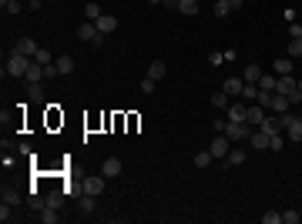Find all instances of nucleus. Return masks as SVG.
Listing matches in <instances>:
<instances>
[{"instance_id":"f257e3e1","label":"nucleus","mask_w":302,"mask_h":224,"mask_svg":"<svg viewBox=\"0 0 302 224\" xmlns=\"http://www.w3.org/2000/svg\"><path fill=\"white\" fill-rule=\"evenodd\" d=\"M27 67H30V57L14 50L10 60H7V67H3V74H7V77H24V74H27Z\"/></svg>"},{"instance_id":"f03ea898","label":"nucleus","mask_w":302,"mask_h":224,"mask_svg":"<svg viewBox=\"0 0 302 224\" xmlns=\"http://www.w3.org/2000/svg\"><path fill=\"white\" fill-rule=\"evenodd\" d=\"M77 37L84 40V44H97V47L104 44V34L97 30V24H94V20H84V24L77 27Z\"/></svg>"},{"instance_id":"7ed1b4c3","label":"nucleus","mask_w":302,"mask_h":224,"mask_svg":"<svg viewBox=\"0 0 302 224\" xmlns=\"http://www.w3.org/2000/svg\"><path fill=\"white\" fill-rule=\"evenodd\" d=\"M208 150H211V157H215V161H225L228 150H232V148H228V137H225V134H218V137L208 144Z\"/></svg>"},{"instance_id":"20e7f679","label":"nucleus","mask_w":302,"mask_h":224,"mask_svg":"<svg viewBox=\"0 0 302 224\" xmlns=\"http://www.w3.org/2000/svg\"><path fill=\"white\" fill-rule=\"evenodd\" d=\"M292 91H299V77L285 74V77H279V80H275V94H285V97H289Z\"/></svg>"},{"instance_id":"39448f33","label":"nucleus","mask_w":302,"mask_h":224,"mask_svg":"<svg viewBox=\"0 0 302 224\" xmlns=\"http://www.w3.org/2000/svg\"><path fill=\"white\" fill-rule=\"evenodd\" d=\"M24 80H27L30 87H37L40 80H44V64H37V60H30V67H27V74H24Z\"/></svg>"},{"instance_id":"423d86ee","label":"nucleus","mask_w":302,"mask_h":224,"mask_svg":"<svg viewBox=\"0 0 302 224\" xmlns=\"http://www.w3.org/2000/svg\"><path fill=\"white\" fill-rule=\"evenodd\" d=\"M228 121L248 124V104H228Z\"/></svg>"},{"instance_id":"0eeeda50","label":"nucleus","mask_w":302,"mask_h":224,"mask_svg":"<svg viewBox=\"0 0 302 224\" xmlns=\"http://www.w3.org/2000/svg\"><path fill=\"white\" fill-rule=\"evenodd\" d=\"M14 50H17V54H27V57H34V54L40 50V47H37V40H34V37H20Z\"/></svg>"},{"instance_id":"6e6552de","label":"nucleus","mask_w":302,"mask_h":224,"mask_svg":"<svg viewBox=\"0 0 302 224\" xmlns=\"http://www.w3.org/2000/svg\"><path fill=\"white\" fill-rule=\"evenodd\" d=\"M269 137H272V134H265L262 127H259V131H252V134H248V144H252L255 150H265V148H269Z\"/></svg>"},{"instance_id":"1a4fd4ad","label":"nucleus","mask_w":302,"mask_h":224,"mask_svg":"<svg viewBox=\"0 0 302 224\" xmlns=\"http://www.w3.org/2000/svg\"><path fill=\"white\" fill-rule=\"evenodd\" d=\"M265 121V107L262 104H248V127H259Z\"/></svg>"},{"instance_id":"9d476101","label":"nucleus","mask_w":302,"mask_h":224,"mask_svg":"<svg viewBox=\"0 0 302 224\" xmlns=\"http://www.w3.org/2000/svg\"><path fill=\"white\" fill-rule=\"evenodd\" d=\"M94 24H97V30H101V34H111L114 27H118V17H114V14H101Z\"/></svg>"},{"instance_id":"9b49d317","label":"nucleus","mask_w":302,"mask_h":224,"mask_svg":"<svg viewBox=\"0 0 302 224\" xmlns=\"http://www.w3.org/2000/svg\"><path fill=\"white\" fill-rule=\"evenodd\" d=\"M242 87H245V80H242V77H228L225 84H222V91H225L228 97H235V94H242Z\"/></svg>"},{"instance_id":"f8f14e48","label":"nucleus","mask_w":302,"mask_h":224,"mask_svg":"<svg viewBox=\"0 0 302 224\" xmlns=\"http://www.w3.org/2000/svg\"><path fill=\"white\" fill-rule=\"evenodd\" d=\"M101 191H104V174H101V177H88V181H84V194H101Z\"/></svg>"},{"instance_id":"ddd939ff","label":"nucleus","mask_w":302,"mask_h":224,"mask_svg":"<svg viewBox=\"0 0 302 224\" xmlns=\"http://www.w3.org/2000/svg\"><path fill=\"white\" fill-rule=\"evenodd\" d=\"M101 174H104V177H118V174H121V161H118V157H108L104 168H101Z\"/></svg>"},{"instance_id":"4468645a","label":"nucleus","mask_w":302,"mask_h":224,"mask_svg":"<svg viewBox=\"0 0 302 224\" xmlns=\"http://www.w3.org/2000/svg\"><path fill=\"white\" fill-rule=\"evenodd\" d=\"M168 74V67H165V60H151V67H148V77L151 80H161V77Z\"/></svg>"},{"instance_id":"2eb2a0df","label":"nucleus","mask_w":302,"mask_h":224,"mask_svg":"<svg viewBox=\"0 0 302 224\" xmlns=\"http://www.w3.org/2000/svg\"><path fill=\"white\" fill-rule=\"evenodd\" d=\"M259 77H262V67H259V64H248L242 80H245V84H259Z\"/></svg>"},{"instance_id":"dca6fc26","label":"nucleus","mask_w":302,"mask_h":224,"mask_svg":"<svg viewBox=\"0 0 302 224\" xmlns=\"http://www.w3.org/2000/svg\"><path fill=\"white\" fill-rule=\"evenodd\" d=\"M54 64H57V71H60V74H71V71H74V57H67V54H60Z\"/></svg>"},{"instance_id":"f3484780","label":"nucleus","mask_w":302,"mask_h":224,"mask_svg":"<svg viewBox=\"0 0 302 224\" xmlns=\"http://www.w3.org/2000/svg\"><path fill=\"white\" fill-rule=\"evenodd\" d=\"M178 10H181L185 17H195V14H198V0H178Z\"/></svg>"},{"instance_id":"a211bd4d","label":"nucleus","mask_w":302,"mask_h":224,"mask_svg":"<svg viewBox=\"0 0 302 224\" xmlns=\"http://www.w3.org/2000/svg\"><path fill=\"white\" fill-rule=\"evenodd\" d=\"M285 57H292V60H296V57H302V37H292V40H289V47H285Z\"/></svg>"},{"instance_id":"6ab92c4d","label":"nucleus","mask_w":302,"mask_h":224,"mask_svg":"<svg viewBox=\"0 0 302 224\" xmlns=\"http://www.w3.org/2000/svg\"><path fill=\"white\" fill-rule=\"evenodd\" d=\"M275 74L279 77L292 74V57H279V60H275Z\"/></svg>"},{"instance_id":"aec40b11","label":"nucleus","mask_w":302,"mask_h":224,"mask_svg":"<svg viewBox=\"0 0 302 224\" xmlns=\"http://www.w3.org/2000/svg\"><path fill=\"white\" fill-rule=\"evenodd\" d=\"M242 161H245V150H239V148H235V150H228V157H225V164H228V168H239Z\"/></svg>"},{"instance_id":"412c9836","label":"nucleus","mask_w":302,"mask_h":224,"mask_svg":"<svg viewBox=\"0 0 302 224\" xmlns=\"http://www.w3.org/2000/svg\"><path fill=\"white\" fill-rule=\"evenodd\" d=\"M57 218H60V214H57L54 204H47L44 211H40V221H44V224H57Z\"/></svg>"},{"instance_id":"4be33fe9","label":"nucleus","mask_w":302,"mask_h":224,"mask_svg":"<svg viewBox=\"0 0 302 224\" xmlns=\"http://www.w3.org/2000/svg\"><path fill=\"white\" fill-rule=\"evenodd\" d=\"M289 107H292V104H289V97H285V94H275V97H272V111H289Z\"/></svg>"},{"instance_id":"5701e85b","label":"nucleus","mask_w":302,"mask_h":224,"mask_svg":"<svg viewBox=\"0 0 302 224\" xmlns=\"http://www.w3.org/2000/svg\"><path fill=\"white\" fill-rule=\"evenodd\" d=\"M259 127H262L265 134H279V117H269V114H265V121L259 124Z\"/></svg>"},{"instance_id":"b1692460","label":"nucleus","mask_w":302,"mask_h":224,"mask_svg":"<svg viewBox=\"0 0 302 224\" xmlns=\"http://www.w3.org/2000/svg\"><path fill=\"white\" fill-rule=\"evenodd\" d=\"M242 97H245V104H255V97H259V84H245V87H242Z\"/></svg>"},{"instance_id":"393cba45","label":"nucleus","mask_w":302,"mask_h":224,"mask_svg":"<svg viewBox=\"0 0 302 224\" xmlns=\"http://www.w3.org/2000/svg\"><path fill=\"white\" fill-rule=\"evenodd\" d=\"M289 141H302V117H296L289 124Z\"/></svg>"},{"instance_id":"a878e982","label":"nucleus","mask_w":302,"mask_h":224,"mask_svg":"<svg viewBox=\"0 0 302 224\" xmlns=\"http://www.w3.org/2000/svg\"><path fill=\"white\" fill-rule=\"evenodd\" d=\"M211 161H215V157H211V150H198V154H195V168H208Z\"/></svg>"},{"instance_id":"bb28decb","label":"nucleus","mask_w":302,"mask_h":224,"mask_svg":"<svg viewBox=\"0 0 302 224\" xmlns=\"http://www.w3.org/2000/svg\"><path fill=\"white\" fill-rule=\"evenodd\" d=\"M101 14H104V10H101L97 3H91V0L84 3V17H88V20H97V17H101Z\"/></svg>"},{"instance_id":"cd10ccee","label":"nucleus","mask_w":302,"mask_h":224,"mask_svg":"<svg viewBox=\"0 0 302 224\" xmlns=\"http://www.w3.org/2000/svg\"><path fill=\"white\" fill-rule=\"evenodd\" d=\"M282 148H285V137H282V131H279V134H272V137H269V150H275V154H279Z\"/></svg>"},{"instance_id":"c85d7f7f","label":"nucleus","mask_w":302,"mask_h":224,"mask_svg":"<svg viewBox=\"0 0 302 224\" xmlns=\"http://www.w3.org/2000/svg\"><path fill=\"white\" fill-rule=\"evenodd\" d=\"M259 91H275V74H262L259 77Z\"/></svg>"},{"instance_id":"c756f323","label":"nucleus","mask_w":302,"mask_h":224,"mask_svg":"<svg viewBox=\"0 0 302 224\" xmlns=\"http://www.w3.org/2000/svg\"><path fill=\"white\" fill-rule=\"evenodd\" d=\"M211 104H215V107H228L232 100H228V94H225V91H215V94H211Z\"/></svg>"},{"instance_id":"7c9ffc66","label":"nucleus","mask_w":302,"mask_h":224,"mask_svg":"<svg viewBox=\"0 0 302 224\" xmlns=\"http://www.w3.org/2000/svg\"><path fill=\"white\" fill-rule=\"evenodd\" d=\"M81 214H94V194H84V201H81Z\"/></svg>"},{"instance_id":"2f4dec72","label":"nucleus","mask_w":302,"mask_h":224,"mask_svg":"<svg viewBox=\"0 0 302 224\" xmlns=\"http://www.w3.org/2000/svg\"><path fill=\"white\" fill-rule=\"evenodd\" d=\"M228 14H232L228 0H215V17H228Z\"/></svg>"},{"instance_id":"473e14b6","label":"nucleus","mask_w":302,"mask_h":224,"mask_svg":"<svg viewBox=\"0 0 302 224\" xmlns=\"http://www.w3.org/2000/svg\"><path fill=\"white\" fill-rule=\"evenodd\" d=\"M296 121V114H289V111H282L279 114V131H289V124Z\"/></svg>"},{"instance_id":"72a5a7b5","label":"nucleus","mask_w":302,"mask_h":224,"mask_svg":"<svg viewBox=\"0 0 302 224\" xmlns=\"http://www.w3.org/2000/svg\"><path fill=\"white\" fill-rule=\"evenodd\" d=\"M20 201V194L14 191V187H3V204H17Z\"/></svg>"},{"instance_id":"f704fd0d","label":"nucleus","mask_w":302,"mask_h":224,"mask_svg":"<svg viewBox=\"0 0 302 224\" xmlns=\"http://www.w3.org/2000/svg\"><path fill=\"white\" fill-rule=\"evenodd\" d=\"M282 221H285V224H299L302 214H299V211H282Z\"/></svg>"},{"instance_id":"c9c22d12","label":"nucleus","mask_w":302,"mask_h":224,"mask_svg":"<svg viewBox=\"0 0 302 224\" xmlns=\"http://www.w3.org/2000/svg\"><path fill=\"white\" fill-rule=\"evenodd\" d=\"M34 60H37V64H51V50H47V47H40L37 54H34Z\"/></svg>"},{"instance_id":"e433bc0d","label":"nucleus","mask_w":302,"mask_h":224,"mask_svg":"<svg viewBox=\"0 0 302 224\" xmlns=\"http://www.w3.org/2000/svg\"><path fill=\"white\" fill-rule=\"evenodd\" d=\"M51 77H60L57 64H44V80H51Z\"/></svg>"},{"instance_id":"4c0bfd02","label":"nucleus","mask_w":302,"mask_h":224,"mask_svg":"<svg viewBox=\"0 0 302 224\" xmlns=\"http://www.w3.org/2000/svg\"><path fill=\"white\" fill-rule=\"evenodd\" d=\"M262 224H282V214H275V211H269V214H262Z\"/></svg>"},{"instance_id":"58836bf2","label":"nucleus","mask_w":302,"mask_h":224,"mask_svg":"<svg viewBox=\"0 0 302 224\" xmlns=\"http://www.w3.org/2000/svg\"><path fill=\"white\" fill-rule=\"evenodd\" d=\"M0 3H3L7 14H17V10H20V0H0Z\"/></svg>"},{"instance_id":"ea45409f","label":"nucleus","mask_w":302,"mask_h":224,"mask_svg":"<svg viewBox=\"0 0 302 224\" xmlns=\"http://www.w3.org/2000/svg\"><path fill=\"white\" fill-rule=\"evenodd\" d=\"M0 221L7 224V221H14V214H10V204H3L0 207Z\"/></svg>"},{"instance_id":"a19ab883","label":"nucleus","mask_w":302,"mask_h":224,"mask_svg":"<svg viewBox=\"0 0 302 224\" xmlns=\"http://www.w3.org/2000/svg\"><path fill=\"white\" fill-rule=\"evenodd\" d=\"M141 91H145V94H154V80H151V77H145V80H141Z\"/></svg>"},{"instance_id":"79ce46f5","label":"nucleus","mask_w":302,"mask_h":224,"mask_svg":"<svg viewBox=\"0 0 302 224\" xmlns=\"http://www.w3.org/2000/svg\"><path fill=\"white\" fill-rule=\"evenodd\" d=\"M30 207H34V211H44V207H47V201H40L37 194H34V198H30Z\"/></svg>"},{"instance_id":"37998d69","label":"nucleus","mask_w":302,"mask_h":224,"mask_svg":"<svg viewBox=\"0 0 302 224\" xmlns=\"http://www.w3.org/2000/svg\"><path fill=\"white\" fill-rule=\"evenodd\" d=\"M289 37H302V24H292V27H289Z\"/></svg>"},{"instance_id":"c03bdc74","label":"nucleus","mask_w":302,"mask_h":224,"mask_svg":"<svg viewBox=\"0 0 302 224\" xmlns=\"http://www.w3.org/2000/svg\"><path fill=\"white\" fill-rule=\"evenodd\" d=\"M47 204H54V207L60 204V194H57V191H51V194H47Z\"/></svg>"},{"instance_id":"a18cd8bd","label":"nucleus","mask_w":302,"mask_h":224,"mask_svg":"<svg viewBox=\"0 0 302 224\" xmlns=\"http://www.w3.org/2000/svg\"><path fill=\"white\" fill-rule=\"evenodd\" d=\"M242 3H245V0H228V7H232V10H239Z\"/></svg>"},{"instance_id":"49530a36","label":"nucleus","mask_w":302,"mask_h":224,"mask_svg":"<svg viewBox=\"0 0 302 224\" xmlns=\"http://www.w3.org/2000/svg\"><path fill=\"white\" fill-rule=\"evenodd\" d=\"M161 3H165V7H168V10H171V7H175V10H178V0H161Z\"/></svg>"},{"instance_id":"de8ad7c7","label":"nucleus","mask_w":302,"mask_h":224,"mask_svg":"<svg viewBox=\"0 0 302 224\" xmlns=\"http://www.w3.org/2000/svg\"><path fill=\"white\" fill-rule=\"evenodd\" d=\"M148 3H161V0H148Z\"/></svg>"},{"instance_id":"09e8293b","label":"nucleus","mask_w":302,"mask_h":224,"mask_svg":"<svg viewBox=\"0 0 302 224\" xmlns=\"http://www.w3.org/2000/svg\"><path fill=\"white\" fill-rule=\"evenodd\" d=\"M30 3H34V0H30Z\"/></svg>"}]
</instances>
